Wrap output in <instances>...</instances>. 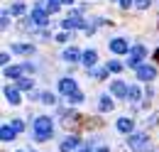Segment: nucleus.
Returning <instances> with one entry per match:
<instances>
[{
	"label": "nucleus",
	"mask_w": 159,
	"mask_h": 152,
	"mask_svg": "<svg viewBox=\"0 0 159 152\" xmlns=\"http://www.w3.org/2000/svg\"><path fill=\"white\" fill-rule=\"evenodd\" d=\"M61 27H64V30H74V27H83V30H86L88 25H86V22H83L79 15H69V17L61 22Z\"/></svg>",
	"instance_id": "obj_5"
},
{
	"label": "nucleus",
	"mask_w": 159,
	"mask_h": 152,
	"mask_svg": "<svg viewBox=\"0 0 159 152\" xmlns=\"http://www.w3.org/2000/svg\"><path fill=\"white\" fill-rule=\"evenodd\" d=\"M127 98H130V101H139V88H137V86H130V93H127Z\"/></svg>",
	"instance_id": "obj_20"
},
{
	"label": "nucleus",
	"mask_w": 159,
	"mask_h": 152,
	"mask_svg": "<svg viewBox=\"0 0 159 152\" xmlns=\"http://www.w3.org/2000/svg\"><path fill=\"white\" fill-rule=\"evenodd\" d=\"M12 52H15V54H32L34 47H32V44H12Z\"/></svg>",
	"instance_id": "obj_16"
},
{
	"label": "nucleus",
	"mask_w": 159,
	"mask_h": 152,
	"mask_svg": "<svg viewBox=\"0 0 159 152\" xmlns=\"http://www.w3.org/2000/svg\"><path fill=\"white\" fill-rule=\"evenodd\" d=\"M47 5H49V10H52V12H57V10H59V2H47Z\"/></svg>",
	"instance_id": "obj_29"
},
{
	"label": "nucleus",
	"mask_w": 159,
	"mask_h": 152,
	"mask_svg": "<svg viewBox=\"0 0 159 152\" xmlns=\"http://www.w3.org/2000/svg\"><path fill=\"white\" fill-rule=\"evenodd\" d=\"M0 25H2V27H7V25H10V12H2V20H0Z\"/></svg>",
	"instance_id": "obj_27"
},
{
	"label": "nucleus",
	"mask_w": 159,
	"mask_h": 152,
	"mask_svg": "<svg viewBox=\"0 0 159 152\" xmlns=\"http://www.w3.org/2000/svg\"><path fill=\"white\" fill-rule=\"evenodd\" d=\"M127 145H130V147H132L135 152H144L147 147H149V135H144V133H135V135H130Z\"/></svg>",
	"instance_id": "obj_2"
},
{
	"label": "nucleus",
	"mask_w": 159,
	"mask_h": 152,
	"mask_svg": "<svg viewBox=\"0 0 159 152\" xmlns=\"http://www.w3.org/2000/svg\"><path fill=\"white\" fill-rule=\"evenodd\" d=\"M59 91L69 98L71 93H76V91H79V88H76V81H74V78H61V81H59Z\"/></svg>",
	"instance_id": "obj_4"
},
{
	"label": "nucleus",
	"mask_w": 159,
	"mask_h": 152,
	"mask_svg": "<svg viewBox=\"0 0 159 152\" xmlns=\"http://www.w3.org/2000/svg\"><path fill=\"white\" fill-rule=\"evenodd\" d=\"M81 61H83V64H86V66L91 69V66H93V64L98 61V54H96V49H88V52H83V57H81Z\"/></svg>",
	"instance_id": "obj_12"
},
{
	"label": "nucleus",
	"mask_w": 159,
	"mask_h": 152,
	"mask_svg": "<svg viewBox=\"0 0 159 152\" xmlns=\"http://www.w3.org/2000/svg\"><path fill=\"white\" fill-rule=\"evenodd\" d=\"M52 133H54L52 118H49V115H39V118L34 120V137L42 142V140H49V137H52Z\"/></svg>",
	"instance_id": "obj_1"
},
{
	"label": "nucleus",
	"mask_w": 159,
	"mask_h": 152,
	"mask_svg": "<svg viewBox=\"0 0 159 152\" xmlns=\"http://www.w3.org/2000/svg\"><path fill=\"white\" fill-rule=\"evenodd\" d=\"M32 22H34V25H47V22H49V15H47L42 7H34V10H32Z\"/></svg>",
	"instance_id": "obj_10"
},
{
	"label": "nucleus",
	"mask_w": 159,
	"mask_h": 152,
	"mask_svg": "<svg viewBox=\"0 0 159 152\" xmlns=\"http://www.w3.org/2000/svg\"><path fill=\"white\" fill-rule=\"evenodd\" d=\"M15 135H17V133L12 130V125H2V130H0V137H2L5 142H10V140H12Z\"/></svg>",
	"instance_id": "obj_17"
},
{
	"label": "nucleus",
	"mask_w": 159,
	"mask_h": 152,
	"mask_svg": "<svg viewBox=\"0 0 159 152\" xmlns=\"http://www.w3.org/2000/svg\"><path fill=\"white\" fill-rule=\"evenodd\" d=\"M130 2H135V0H120V5H122V7H130Z\"/></svg>",
	"instance_id": "obj_30"
},
{
	"label": "nucleus",
	"mask_w": 159,
	"mask_h": 152,
	"mask_svg": "<svg viewBox=\"0 0 159 152\" xmlns=\"http://www.w3.org/2000/svg\"><path fill=\"white\" fill-rule=\"evenodd\" d=\"M110 93L118 96V98H127V93H130V88L122 83V81H113L110 83Z\"/></svg>",
	"instance_id": "obj_7"
},
{
	"label": "nucleus",
	"mask_w": 159,
	"mask_h": 152,
	"mask_svg": "<svg viewBox=\"0 0 159 152\" xmlns=\"http://www.w3.org/2000/svg\"><path fill=\"white\" fill-rule=\"evenodd\" d=\"M22 12H25V5H22V2L12 5V10H10V15H22Z\"/></svg>",
	"instance_id": "obj_23"
},
{
	"label": "nucleus",
	"mask_w": 159,
	"mask_h": 152,
	"mask_svg": "<svg viewBox=\"0 0 159 152\" xmlns=\"http://www.w3.org/2000/svg\"><path fill=\"white\" fill-rule=\"evenodd\" d=\"M81 57H83V54H81L76 47H69V49L64 52V59H66V61H79Z\"/></svg>",
	"instance_id": "obj_14"
},
{
	"label": "nucleus",
	"mask_w": 159,
	"mask_h": 152,
	"mask_svg": "<svg viewBox=\"0 0 159 152\" xmlns=\"http://www.w3.org/2000/svg\"><path fill=\"white\" fill-rule=\"evenodd\" d=\"M66 39H69V32H59L57 35V42H66Z\"/></svg>",
	"instance_id": "obj_28"
},
{
	"label": "nucleus",
	"mask_w": 159,
	"mask_h": 152,
	"mask_svg": "<svg viewBox=\"0 0 159 152\" xmlns=\"http://www.w3.org/2000/svg\"><path fill=\"white\" fill-rule=\"evenodd\" d=\"M154 57H157V61H159V49H157V52H154Z\"/></svg>",
	"instance_id": "obj_31"
},
{
	"label": "nucleus",
	"mask_w": 159,
	"mask_h": 152,
	"mask_svg": "<svg viewBox=\"0 0 159 152\" xmlns=\"http://www.w3.org/2000/svg\"><path fill=\"white\" fill-rule=\"evenodd\" d=\"M132 128H135V125H132L130 118H120L118 120V130L120 133H132Z\"/></svg>",
	"instance_id": "obj_15"
},
{
	"label": "nucleus",
	"mask_w": 159,
	"mask_h": 152,
	"mask_svg": "<svg viewBox=\"0 0 159 152\" xmlns=\"http://www.w3.org/2000/svg\"><path fill=\"white\" fill-rule=\"evenodd\" d=\"M81 152H91V150H88V147H83V150H81Z\"/></svg>",
	"instance_id": "obj_32"
},
{
	"label": "nucleus",
	"mask_w": 159,
	"mask_h": 152,
	"mask_svg": "<svg viewBox=\"0 0 159 152\" xmlns=\"http://www.w3.org/2000/svg\"><path fill=\"white\" fill-rule=\"evenodd\" d=\"M105 69H108V71H120V69H122V64H120V61H110Z\"/></svg>",
	"instance_id": "obj_24"
},
{
	"label": "nucleus",
	"mask_w": 159,
	"mask_h": 152,
	"mask_svg": "<svg viewBox=\"0 0 159 152\" xmlns=\"http://www.w3.org/2000/svg\"><path fill=\"white\" fill-rule=\"evenodd\" d=\"M149 2H152V0H135V5H137L139 10H147V7H149Z\"/></svg>",
	"instance_id": "obj_26"
},
{
	"label": "nucleus",
	"mask_w": 159,
	"mask_h": 152,
	"mask_svg": "<svg viewBox=\"0 0 159 152\" xmlns=\"http://www.w3.org/2000/svg\"><path fill=\"white\" fill-rule=\"evenodd\" d=\"M98 152H108V150H105V147H100V150H98Z\"/></svg>",
	"instance_id": "obj_33"
},
{
	"label": "nucleus",
	"mask_w": 159,
	"mask_h": 152,
	"mask_svg": "<svg viewBox=\"0 0 159 152\" xmlns=\"http://www.w3.org/2000/svg\"><path fill=\"white\" fill-rule=\"evenodd\" d=\"M42 101H44L47 106H54V103H57V96H52V93H42Z\"/></svg>",
	"instance_id": "obj_21"
},
{
	"label": "nucleus",
	"mask_w": 159,
	"mask_h": 152,
	"mask_svg": "<svg viewBox=\"0 0 159 152\" xmlns=\"http://www.w3.org/2000/svg\"><path fill=\"white\" fill-rule=\"evenodd\" d=\"M76 147H79V137L76 135H71V137H66L61 142V152H71V150H76Z\"/></svg>",
	"instance_id": "obj_11"
},
{
	"label": "nucleus",
	"mask_w": 159,
	"mask_h": 152,
	"mask_svg": "<svg viewBox=\"0 0 159 152\" xmlns=\"http://www.w3.org/2000/svg\"><path fill=\"white\" fill-rule=\"evenodd\" d=\"M47 2H59V0H47Z\"/></svg>",
	"instance_id": "obj_34"
},
{
	"label": "nucleus",
	"mask_w": 159,
	"mask_h": 152,
	"mask_svg": "<svg viewBox=\"0 0 159 152\" xmlns=\"http://www.w3.org/2000/svg\"><path fill=\"white\" fill-rule=\"evenodd\" d=\"M100 111H103V113L113 111V98H110V96H103V98H100Z\"/></svg>",
	"instance_id": "obj_18"
},
{
	"label": "nucleus",
	"mask_w": 159,
	"mask_h": 152,
	"mask_svg": "<svg viewBox=\"0 0 159 152\" xmlns=\"http://www.w3.org/2000/svg\"><path fill=\"white\" fill-rule=\"evenodd\" d=\"M110 52H115V54H127V52H130V47H127V42H125V39H113V42H110Z\"/></svg>",
	"instance_id": "obj_8"
},
{
	"label": "nucleus",
	"mask_w": 159,
	"mask_h": 152,
	"mask_svg": "<svg viewBox=\"0 0 159 152\" xmlns=\"http://www.w3.org/2000/svg\"><path fill=\"white\" fill-rule=\"evenodd\" d=\"M144 57H147L144 47H142V44H135V47L130 49V59H127V66H130V69H139V66H142L139 61H142Z\"/></svg>",
	"instance_id": "obj_3"
},
{
	"label": "nucleus",
	"mask_w": 159,
	"mask_h": 152,
	"mask_svg": "<svg viewBox=\"0 0 159 152\" xmlns=\"http://www.w3.org/2000/svg\"><path fill=\"white\" fill-rule=\"evenodd\" d=\"M5 98H7L12 106H17V103H20V91L12 88V86H7V88H5Z\"/></svg>",
	"instance_id": "obj_13"
},
{
	"label": "nucleus",
	"mask_w": 159,
	"mask_h": 152,
	"mask_svg": "<svg viewBox=\"0 0 159 152\" xmlns=\"http://www.w3.org/2000/svg\"><path fill=\"white\" fill-rule=\"evenodd\" d=\"M34 83H32V78H17V88H22V91H30Z\"/></svg>",
	"instance_id": "obj_19"
},
{
	"label": "nucleus",
	"mask_w": 159,
	"mask_h": 152,
	"mask_svg": "<svg viewBox=\"0 0 159 152\" xmlns=\"http://www.w3.org/2000/svg\"><path fill=\"white\" fill-rule=\"evenodd\" d=\"M81 101H83V93H81V91H76V93L69 96V103H81Z\"/></svg>",
	"instance_id": "obj_22"
},
{
	"label": "nucleus",
	"mask_w": 159,
	"mask_h": 152,
	"mask_svg": "<svg viewBox=\"0 0 159 152\" xmlns=\"http://www.w3.org/2000/svg\"><path fill=\"white\" fill-rule=\"evenodd\" d=\"M22 71H32V64H25V66H7V69H5V76H10V78H20Z\"/></svg>",
	"instance_id": "obj_9"
},
{
	"label": "nucleus",
	"mask_w": 159,
	"mask_h": 152,
	"mask_svg": "<svg viewBox=\"0 0 159 152\" xmlns=\"http://www.w3.org/2000/svg\"><path fill=\"white\" fill-rule=\"evenodd\" d=\"M64 2H69V5H71V2H74V0H64Z\"/></svg>",
	"instance_id": "obj_35"
},
{
	"label": "nucleus",
	"mask_w": 159,
	"mask_h": 152,
	"mask_svg": "<svg viewBox=\"0 0 159 152\" xmlns=\"http://www.w3.org/2000/svg\"><path fill=\"white\" fill-rule=\"evenodd\" d=\"M12 130H15V133H22V130H25V123H22V120H12Z\"/></svg>",
	"instance_id": "obj_25"
},
{
	"label": "nucleus",
	"mask_w": 159,
	"mask_h": 152,
	"mask_svg": "<svg viewBox=\"0 0 159 152\" xmlns=\"http://www.w3.org/2000/svg\"><path fill=\"white\" fill-rule=\"evenodd\" d=\"M154 76H157V69H154V66H147V64H142V66L137 69V78H139V81H152Z\"/></svg>",
	"instance_id": "obj_6"
}]
</instances>
